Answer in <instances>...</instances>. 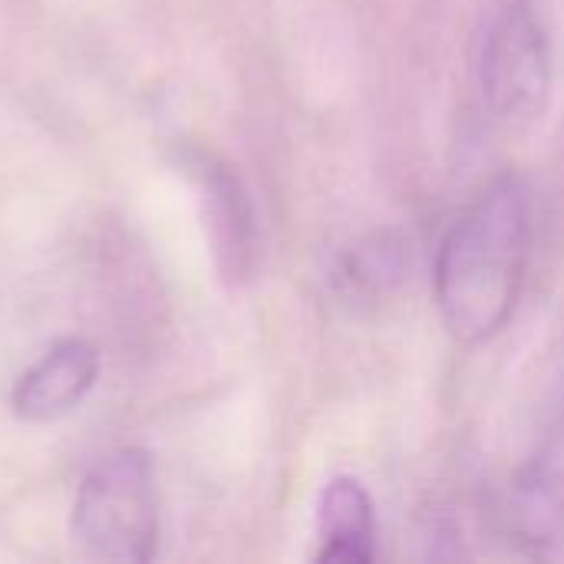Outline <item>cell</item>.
I'll return each mask as SVG.
<instances>
[{
	"instance_id": "1",
	"label": "cell",
	"mask_w": 564,
	"mask_h": 564,
	"mask_svg": "<svg viewBox=\"0 0 564 564\" xmlns=\"http://www.w3.org/2000/svg\"><path fill=\"white\" fill-rule=\"evenodd\" d=\"M529 258L532 192L519 175H502L456 215L436 251V307L459 344H489L509 327Z\"/></svg>"
},
{
	"instance_id": "2",
	"label": "cell",
	"mask_w": 564,
	"mask_h": 564,
	"mask_svg": "<svg viewBox=\"0 0 564 564\" xmlns=\"http://www.w3.org/2000/svg\"><path fill=\"white\" fill-rule=\"evenodd\" d=\"M476 79L499 126L519 132L542 119L552 96V43L535 0H502L489 13Z\"/></svg>"
},
{
	"instance_id": "3",
	"label": "cell",
	"mask_w": 564,
	"mask_h": 564,
	"mask_svg": "<svg viewBox=\"0 0 564 564\" xmlns=\"http://www.w3.org/2000/svg\"><path fill=\"white\" fill-rule=\"evenodd\" d=\"M73 539L106 562L142 564L155 555V479L142 449L109 453L86 473L73 502Z\"/></svg>"
},
{
	"instance_id": "4",
	"label": "cell",
	"mask_w": 564,
	"mask_h": 564,
	"mask_svg": "<svg viewBox=\"0 0 564 564\" xmlns=\"http://www.w3.org/2000/svg\"><path fill=\"white\" fill-rule=\"evenodd\" d=\"M509 532L525 555L564 562V416L512 482Z\"/></svg>"
},
{
	"instance_id": "5",
	"label": "cell",
	"mask_w": 564,
	"mask_h": 564,
	"mask_svg": "<svg viewBox=\"0 0 564 564\" xmlns=\"http://www.w3.org/2000/svg\"><path fill=\"white\" fill-rule=\"evenodd\" d=\"M99 350L89 340L69 337L53 344L13 387V413L30 423H50L66 416L96 387Z\"/></svg>"
},
{
	"instance_id": "6",
	"label": "cell",
	"mask_w": 564,
	"mask_h": 564,
	"mask_svg": "<svg viewBox=\"0 0 564 564\" xmlns=\"http://www.w3.org/2000/svg\"><path fill=\"white\" fill-rule=\"evenodd\" d=\"M317 562L370 564L377 558V509L364 482L337 476L317 502Z\"/></svg>"
},
{
	"instance_id": "7",
	"label": "cell",
	"mask_w": 564,
	"mask_h": 564,
	"mask_svg": "<svg viewBox=\"0 0 564 564\" xmlns=\"http://www.w3.org/2000/svg\"><path fill=\"white\" fill-rule=\"evenodd\" d=\"M195 169L202 175L205 218H208V235L215 245L218 268L225 271V278H245L251 271V258H254L251 202H248L241 182L225 165L202 159Z\"/></svg>"
}]
</instances>
